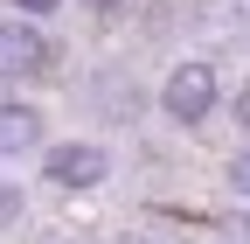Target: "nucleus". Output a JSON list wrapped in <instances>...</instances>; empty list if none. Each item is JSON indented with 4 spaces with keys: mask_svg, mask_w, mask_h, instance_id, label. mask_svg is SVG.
Segmentation results:
<instances>
[{
    "mask_svg": "<svg viewBox=\"0 0 250 244\" xmlns=\"http://www.w3.org/2000/svg\"><path fill=\"white\" fill-rule=\"evenodd\" d=\"M215 105H223V84H215L208 63H174V77L160 84V112L174 126H202Z\"/></svg>",
    "mask_w": 250,
    "mask_h": 244,
    "instance_id": "1",
    "label": "nucleus"
},
{
    "mask_svg": "<svg viewBox=\"0 0 250 244\" xmlns=\"http://www.w3.org/2000/svg\"><path fill=\"white\" fill-rule=\"evenodd\" d=\"M49 70V35L28 14H7L0 21V84H28Z\"/></svg>",
    "mask_w": 250,
    "mask_h": 244,
    "instance_id": "2",
    "label": "nucleus"
},
{
    "mask_svg": "<svg viewBox=\"0 0 250 244\" xmlns=\"http://www.w3.org/2000/svg\"><path fill=\"white\" fill-rule=\"evenodd\" d=\"M42 174L56 181V189H98V181L111 174V154H104V146H90V140H62V146H49Z\"/></svg>",
    "mask_w": 250,
    "mask_h": 244,
    "instance_id": "3",
    "label": "nucleus"
},
{
    "mask_svg": "<svg viewBox=\"0 0 250 244\" xmlns=\"http://www.w3.org/2000/svg\"><path fill=\"white\" fill-rule=\"evenodd\" d=\"M42 146V112L21 98H0V161H21Z\"/></svg>",
    "mask_w": 250,
    "mask_h": 244,
    "instance_id": "4",
    "label": "nucleus"
},
{
    "mask_svg": "<svg viewBox=\"0 0 250 244\" xmlns=\"http://www.w3.org/2000/svg\"><path fill=\"white\" fill-rule=\"evenodd\" d=\"M14 223H21V189L0 181V230H14Z\"/></svg>",
    "mask_w": 250,
    "mask_h": 244,
    "instance_id": "5",
    "label": "nucleus"
},
{
    "mask_svg": "<svg viewBox=\"0 0 250 244\" xmlns=\"http://www.w3.org/2000/svg\"><path fill=\"white\" fill-rule=\"evenodd\" d=\"M229 189H236V195H250V146L229 161Z\"/></svg>",
    "mask_w": 250,
    "mask_h": 244,
    "instance_id": "6",
    "label": "nucleus"
},
{
    "mask_svg": "<svg viewBox=\"0 0 250 244\" xmlns=\"http://www.w3.org/2000/svg\"><path fill=\"white\" fill-rule=\"evenodd\" d=\"M62 7V0H14V14H28V21H35V14H56Z\"/></svg>",
    "mask_w": 250,
    "mask_h": 244,
    "instance_id": "7",
    "label": "nucleus"
},
{
    "mask_svg": "<svg viewBox=\"0 0 250 244\" xmlns=\"http://www.w3.org/2000/svg\"><path fill=\"white\" fill-rule=\"evenodd\" d=\"M236 126H243V133H250V84H243V91H236Z\"/></svg>",
    "mask_w": 250,
    "mask_h": 244,
    "instance_id": "8",
    "label": "nucleus"
},
{
    "mask_svg": "<svg viewBox=\"0 0 250 244\" xmlns=\"http://www.w3.org/2000/svg\"><path fill=\"white\" fill-rule=\"evenodd\" d=\"M83 7H90V14H111V7H125V0H83Z\"/></svg>",
    "mask_w": 250,
    "mask_h": 244,
    "instance_id": "9",
    "label": "nucleus"
},
{
    "mask_svg": "<svg viewBox=\"0 0 250 244\" xmlns=\"http://www.w3.org/2000/svg\"><path fill=\"white\" fill-rule=\"evenodd\" d=\"M118 244H153V237H118Z\"/></svg>",
    "mask_w": 250,
    "mask_h": 244,
    "instance_id": "10",
    "label": "nucleus"
},
{
    "mask_svg": "<svg viewBox=\"0 0 250 244\" xmlns=\"http://www.w3.org/2000/svg\"><path fill=\"white\" fill-rule=\"evenodd\" d=\"M56 244H70V237H56Z\"/></svg>",
    "mask_w": 250,
    "mask_h": 244,
    "instance_id": "11",
    "label": "nucleus"
}]
</instances>
